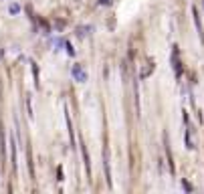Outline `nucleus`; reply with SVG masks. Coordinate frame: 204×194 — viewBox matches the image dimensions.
Masks as SVG:
<instances>
[{"mask_svg": "<svg viewBox=\"0 0 204 194\" xmlns=\"http://www.w3.org/2000/svg\"><path fill=\"white\" fill-rule=\"evenodd\" d=\"M16 134L12 136V142H10V162H12V170H18V160H16Z\"/></svg>", "mask_w": 204, "mask_h": 194, "instance_id": "39448f33", "label": "nucleus"}, {"mask_svg": "<svg viewBox=\"0 0 204 194\" xmlns=\"http://www.w3.org/2000/svg\"><path fill=\"white\" fill-rule=\"evenodd\" d=\"M166 146V156H168V166H170V172L174 174V162H172V152H170V144H168V140L164 142Z\"/></svg>", "mask_w": 204, "mask_h": 194, "instance_id": "6e6552de", "label": "nucleus"}, {"mask_svg": "<svg viewBox=\"0 0 204 194\" xmlns=\"http://www.w3.org/2000/svg\"><path fill=\"white\" fill-rule=\"evenodd\" d=\"M103 166H105V178H107V186L111 188V166H109V148H103Z\"/></svg>", "mask_w": 204, "mask_h": 194, "instance_id": "f03ea898", "label": "nucleus"}, {"mask_svg": "<svg viewBox=\"0 0 204 194\" xmlns=\"http://www.w3.org/2000/svg\"><path fill=\"white\" fill-rule=\"evenodd\" d=\"M184 140H186V148H188V150H194V142H192V130H190L188 123H186V130H184Z\"/></svg>", "mask_w": 204, "mask_h": 194, "instance_id": "0eeeda50", "label": "nucleus"}, {"mask_svg": "<svg viewBox=\"0 0 204 194\" xmlns=\"http://www.w3.org/2000/svg\"><path fill=\"white\" fill-rule=\"evenodd\" d=\"M192 16H194V24H196V30H198V37L204 45V29H202V22H200V16H198V8H192Z\"/></svg>", "mask_w": 204, "mask_h": 194, "instance_id": "423d86ee", "label": "nucleus"}, {"mask_svg": "<svg viewBox=\"0 0 204 194\" xmlns=\"http://www.w3.org/2000/svg\"><path fill=\"white\" fill-rule=\"evenodd\" d=\"M71 75L75 77L77 83H85V81H87V73L83 71L81 65H73V67H71Z\"/></svg>", "mask_w": 204, "mask_h": 194, "instance_id": "7ed1b4c3", "label": "nucleus"}, {"mask_svg": "<svg viewBox=\"0 0 204 194\" xmlns=\"http://www.w3.org/2000/svg\"><path fill=\"white\" fill-rule=\"evenodd\" d=\"M0 57H2V53H0Z\"/></svg>", "mask_w": 204, "mask_h": 194, "instance_id": "4468645a", "label": "nucleus"}, {"mask_svg": "<svg viewBox=\"0 0 204 194\" xmlns=\"http://www.w3.org/2000/svg\"><path fill=\"white\" fill-rule=\"evenodd\" d=\"M65 111V119H67V130H69V140H71V148H75V131H73V123H71V117H69V107L63 105Z\"/></svg>", "mask_w": 204, "mask_h": 194, "instance_id": "20e7f679", "label": "nucleus"}, {"mask_svg": "<svg viewBox=\"0 0 204 194\" xmlns=\"http://www.w3.org/2000/svg\"><path fill=\"white\" fill-rule=\"evenodd\" d=\"M10 14H18V12H20V6L18 4H10Z\"/></svg>", "mask_w": 204, "mask_h": 194, "instance_id": "9b49d317", "label": "nucleus"}, {"mask_svg": "<svg viewBox=\"0 0 204 194\" xmlns=\"http://www.w3.org/2000/svg\"><path fill=\"white\" fill-rule=\"evenodd\" d=\"M172 67H174L176 79H180L182 77V63H180V51L176 45H174V51H172Z\"/></svg>", "mask_w": 204, "mask_h": 194, "instance_id": "f257e3e1", "label": "nucleus"}, {"mask_svg": "<svg viewBox=\"0 0 204 194\" xmlns=\"http://www.w3.org/2000/svg\"><path fill=\"white\" fill-rule=\"evenodd\" d=\"M182 188L188 190V192H192V184H190V182H186V180H182Z\"/></svg>", "mask_w": 204, "mask_h": 194, "instance_id": "f8f14e48", "label": "nucleus"}, {"mask_svg": "<svg viewBox=\"0 0 204 194\" xmlns=\"http://www.w3.org/2000/svg\"><path fill=\"white\" fill-rule=\"evenodd\" d=\"M30 65H33V73H34V87L39 89V69H37V63H34V61Z\"/></svg>", "mask_w": 204, "mask_h": 194, "instance_id": "1a4fd4ad", "label": "nucleus"}, {"mask_svg": "<svg viewBox=\"0 0 204 194\" xmlns=\"http://www.w3.org/2000/svg\"><path fill=\"white\" fill-rule=\"evenodd\" d=\"M65 51H67L69 57H75V49H73V45H71V43H65Z\"/></svg>", "mask_w": 204, "mask_h": 194, "instance_id": "9d476101", "label": "nucleus"}, {"mask_svg": "<svg viewBox=\"0 0 204 194\" xmlns=\"http://www.w3.org/2000/svg\"><path fill=\"white\" fill-rule=\"evenodd\" d=\"M99 4H103V6H109V4H111V0H99Z\"/></svg>", "mask_w": 204, "mask_h": 194, "instance_id": "ddd939ff", "label": "nucleus"}]
</instances>
